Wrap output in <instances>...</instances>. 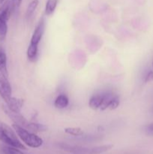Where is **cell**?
<instances>
[{
    "instance_id": "obj_18",
    "label": "cell",
    "mask_w": 153,
    "mask_h": 154,
    "mask_svg": "<svg viewBox=\"0 0 153 154\" xmlns=\"http://www.w3.org/2000/svg\"><path fill=\"white\" fill-rule=\"evenodd\" d=\"M119 104H120L119 98H118V96H116L115 97L112 99L110 103L108 108H110V110L116 109V108L118 107V105H119Z\"/></svg>"
},
{
    "instance_id": "obj_19",
    "label": "cell",
    "mask_w": 153,
    "mask_h": 154,
    "mask_svg": "<svg viewBox=\"0 0 153 154\" xmlns=\"http://www.w3.org/2000/svg\"><path fill=\"white\" fill-rule=\"evenodd\" d=\"M145 132L146 135L153 137V123L145 126Z\"/></svg>"
},
{
    "instance_id": "obj_21",
    "label": "cell",
    "mask_w": 153,
    "mask_h": 154,
    "mask_svg": "<svg viewBox=\"0 0 153 154\" xmlns=\"http://www.w3.org/2000/svg\"><path fill=\"white\" fill-rule=\"evenodd\" d=\"M153 81V70L149 71L145 77V83H150Z\"/></svg>"
},
{
    "instance_id": "obj_4",
    "label": "cell",
    "mask_w": 153,
    "mask_h": 154,
    "mask_svg": "<svg viewBox=\"0 0 153 154\" xmlns=\"http://www.w3.org/2000/svg\"><path fill=\"white\" fill-rule=\"evenodd\" d=\"M11 87H10L8 80L6 77L0 73V96L4 101V102H6L11 97Z\"/></svg>"
},
{
    "instance_id": "obj_15",
    "label": "cell",
    "mask_w": 153,
    "mask_h": 154,
    "mask_svg": "<svg viewBox=\"0 0 153 154\" xmlns=\"http://www.w3.org/2000/svg\"><path fill=\"white\" fill-rule=\"evenodd\" d=\"M116 95L113 94L112 93H105L104 96V99H103V102H102L101 105H100V107L99 109L100 111H104L106 110V108H108L109 107L110 103V102L112 101V99H113Z\"/></svg>"
},
{
    "instance_id": "obj_10",
    "label": "cell",
    "mask_w": 153,
    "mask_h": 154,
    "mask_svg": "<svg viewBox=\"0 0 153 154\" xmlns=\"http://www.w3.org/2000/svg\"><path fill=\"white\" fill-rule=\"evenodd\" d=\"M38 45L30 43L26 53L28 60L31 62L35 61L38 57Z\"/></svg>"
},
{
    "instance_id": "obj_14",
    "label": "cell",
    "mask_w": 153,
    "mask_h": 154,
    "mask_svg": "<svg viewBox=\"0 0 153 154\" xmlns=\"http://www.w3.org/2000/svg\"><path fill=\"white\" fill-rule=\"evenodd\" d=\"M57 4H58V0H47L45 6V14L46 16L52 14L55 11Z\"/></svg>"
},
{
    "instance_id": "obj_22",
    "label": "cell",
    "mask_w": 153,
    "mask_h": 154,
    "mask_svg": "<svg viewBox=\"0 0 153 154\" xmlns=\"http://www.w3.org/2000/svg\"><path fill=\"white\" fill-rule=\"evenodd\" d=\"M2 129L1 126H0V139L2 138Z\"/></svg>"
},
{
    "instance_id": "obj_9",
    "label": "cell",
    "mask_w": 153,
    "mask_h": 154,
    "mask_svg": "<svg viewBox=\"0 0 153 154\" xmlns=\"http://www.w3.org/2000/svg\"><path fill=\"white\" fill-rule=\"evenodd\" d=\"M69 100L67 96L64 94H61L57 96V98L56 99L55 102H54V106L58 109H64V108H67Z\"/></svg>"
},
{
    "instance_id": "obj_23",
    "label": "cell",
    "mask_w": 153,
    "mask_h": 154,
    "mask_svg": "<svg viewBox=\"0 0 153 154\" xmlns=\"http://www.w3.org/2000/svg\"><path fill=\"white\" fill-rule=\"evenodd\" d=\"M4 1H5V0H0V5H1V4H2V3L4 2Z\"/></svg>"
},
{
    "instance_id": "obj_5",
    "label": "cell",
    "mask_w": 153,
    "mask_h": 154,
    "mask_svg": "<svg viewBox=\"0 0 153 154\" xmlns=\"http://www.w3.org/2000/svg\"><path fill=\"white\" fill-rule=\"evenodd\" d=\"M45 30V21L44 18H42L38 23V26H36L35 29H34V32H33L32 36L31 38V42L30 43L34 44V45H38L40 43V40H41L43 35L44 33Z\"/></svg>"
},
{
    "instance_id": "obj_8",
    "label": "cell",
    "mask_w": 153,
    "mask_h": 154,
    "mask_svg": "<svg viewBox=\"0 0 153 154\" xmlns=\"http://www.w3.org/2000/svg\"><path fill=\"white\" fill-rule=\"evenodd\" d=\"M0 73L8 78V72L7 67V56L3 51L0 50Z\"/></svg>"
},
{
    "instance_id": "obj_3",
    "label": "cell",
    "mask_w": 153,
    "mask_h": 154,
    "mask_svg": "<svg viewBox=\"0 0 153 154\" xmlns=\"http://www.w3.org/2000/svg\"><path fill=\"white\" fill-rule=\"evenodd\" d=\"M2 109L4 111V114L14 122V123L15 124H17L19 126H22V127L25 128L27 126L28 123L29 122L20 114V113H16V112H14L12 111L11 110L9 109L7 107V105H3L2 107Z\"/></svg>"
},
{
    "instance_id": "obj_1",
    "label": "cell",
    "mask_w": 153,
    "mask_h": 154,
    "mask_svg": "<svg viewBox=\"0 0 153 154\" xmlns=\"http://www.w3.org/2000/svg\"><path fill=\"white\" fill-rule=\"evenodd\" d=\"M12 128L16 132L18 138L28 147L32 148H38L43 144V139L34 132H30L25 128L15 123H13Z\"/></svg>"
},
{
    "instance_id": "obj_6",
    "label": "cell",
    "mask_w": 153,
    "mask_h": 154,
    "mask_svg": "<svg viewBox=\"0 0 153 154\" xmlns=\"http://www.w3.org/2000/svg\"><path fill=\"white\" fill-rule=\"evenodd\" d=\"M6 105L10 110H11L14 112L20 113L23 106V100L21 99L15 97H10L9 100L5 102Z\"/></svg>"
},
{
    "instance_id": "obj_24",
    "label": "cell",
    "mask_w": 153,
    "mask_h": 154,
    "mask_svg": "<svg viewBox=\"0 0 153 154\" xmlns=\"http://www.w3.org/2000/svg\"><path fill=\"white\" fill-rule=\"evenodd\" d=\"M152 70H153V61H152Z\"/></svg>"
},
{
    "instance_id": "obj_2",
    "label": "cell",
    "mask_w": 153,
    "mask_h": 154,
    "mask_svg": "<svg viewBox=\"0 0 153 154\" xmlns=\"http://www.w3.org/2000/svg\"><path fill=\"white\" fill-rule=\"evenodd\" d=\"M1 127L2 129V135L0 141H2L4 144L11 147H16L20 150H26V147L21 143L18 138L17 135L13 128H10L5 123H1Z\"/></svg>"
},
{
    "instance_id": "obj_11",
    "label": "cell",
    "mask_w": 153,
    "mask_h": 154,
    "mask_svg": "<svg viewBox=\"0 0 153 154\" xmlns=\"http://www.w3.org/2000/svg\"><path fill=\"white\" fill-rule=\"evenodd\" d=\"M26 129L27 130L30 131L32 132H34V133H36V132H45V131L47 130V126H46L44 124H40V123H28L27 126L26 127Z\"/></svg>"
},
{
    "instance_id": "obj_7",
    "label": "cell",
    "mask_w": 153,
    "mask_h": 154,
    "mask_svg": "<svg viewBox=\"0 0 153 154\" xmlns=\"http://www.w3.org/2000/svg\"><path fill=\"white\" fill-rule=\"evenodd\" d=\"M104 96V94L93 95V96L90 98L89 102H88V105H89L90 108L93 110L99 109L102 102H103Z\"/></svg>"
},
{
    "instance_id": "obj_16",
    "label": "cell",
    "mask_w": 153,
    "mask_h": 154,
    "mask_svg": "<svg viewBox=\"0 0 153 154\" xmlns=\"http://www.w3.org/2000/svg\"><path fill=\"white\" fill-rule=\"evenodd\" d=\"M64 132L74 137H80L83 135V131L79 127H68L64 129Z\"/></svg>"
},
{
    "instance_id": "obj_12",
    "label": "cell",
    "mask_w": 153,
    "mask_h": 154,
    "mask_svg": "<svg viewBox=\"0 0 153 154\" xmlns=\"http://www.w3.org/2000/svg\"><path fill=\"white\" fill-rule=\"evenodd\" d=\"M112 147H113L112 144H105V145L92 147V148H89L88 154H101L111 150Z\"/></svg>"
},
{
    "instance_id": "obj_20",
    "label": "cell",
    "mask_w": 153,
    "mask_h": 154,
    "mask_svg": "<svg viewBox=\"0 0 153 154\" xmlns=\"http://www.w3.org/2000/svg\"><path fill=\"white\" fill-rule=\"evenodd\" d=\"M22 0H11L10 2V6L12 9H16L20 6Z\"/></svg>"
},
{
    "instance_id": "obj_13",
    "label": "cell",
    "mask_w": 153,
    "mask_h": 154,
    "mask_svg": "<svg viewBox=\"0 0 153 154\" xmlns=\"http://www.w3.org/2000/svg\"><path fill=\"white\" fill-rule=\"evenodd\" d=\"M0 154H24L20 150L19 148L16 147H11L5 144L0 147Z\"/></svg>"
},
{
    "instance_id": "obj_17",
    "label": "cell",
    "mask_w": 153,
    "mask_h": 154,
    "mask_svg": "<svg viewBox=\"0 0 153 154\" xmlns=\"http://www.w3.org/2000/svg\"><path fill=\"white\" fill-rule=\"evenodd\" d=\"M39 1L38 0H32L31 2L28 4V8H27L26 11V15L27 17H30L33 13L34 12V11L37 8L38 5Z\"/></svg>"
}]
</instances>
